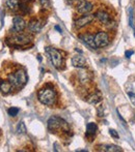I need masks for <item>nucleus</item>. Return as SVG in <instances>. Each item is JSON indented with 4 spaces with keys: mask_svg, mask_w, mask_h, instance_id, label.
Masks as SVG:
<instances>
[{
    "mask_svg": "<svg viewBox=\"0 0 135 152\" xmlns=\"http://www.w3.org/2000/svg\"><path fill=\"white\" fill-rule=\"evenodd\" d=\"M128 96H129L132 104H134L135 106V93H133V92H128Z\"/></svg>",
    "mask_w": 135,
    "mask_h": 152,
    "instance_id": "obj_25",
    "label": "nucleus"
},
{
    "mask_svg": "<svg viewBox=\"0 0 135 152\" xmlns=\"http://www.w3.org/2000/svg\"><path fill=\"white\" fill-rule=\"evenodd\" d=\"M109 134H110V136L112 137V138H114V139H119L120 138L119 132H117L115 129H112V128H110V129H109Z\"/></svg>",
    "mask_w": 135,
    "mask_h": 152,
    "instance_id": "obj_23",
    "label": "nucleus"
},
{
    "mask_svg": "<svg viewBox=\"0 0 135 152\" xmlns=\"http://www.w3.org/2000/svg\"><path fill=\"white\" fill-rule=\"evenodd\" d=\"M42 23L40 22L38 20H31L30 22L28 23V29L30 32H32V33H38L41 30H42Z\"/></svg>",
    "mask_w": 135,
    "mask_h": 152,
    "instance_id": "obj_13",
    "label": "nucleus"
},
{
    "mask_svg": "<svg viewBox=\"0 0 135 152\" xmlns=\"http://www.w3.org/2000/svg\"><path fill=\"white\" fill-rule=\"evenodd\" d=\"M46 53L48 54L53 66L58 70L63 69L65 61H63V55H61V53L59 52L58 50H56L55 48H52V47H47Z\"/></svg>",
    "mask_w": 135,
    "mask_h": 152,
    "instance_id": "obj_4",
    "label": "nucleus"
},
{
    "mask_svg": "<svg viewBox=\"0 0 135 152\" xmlns=\"http://www.w3.org/2000/svg\"><path fill=\"white\" fill-rule=\"evenodd\" d=\"M7 113H8V115H10V116L15 117V116H17V115H18L19 109H18V108H16V107H12V108L8 109Z\"/></svg>",
    "mask_w": 135,
    "mask_h": 152,
    "instance_id": "obj_21",
    "label": "nucleus"
},
{
    "mask_svg": "<svg viewBox=\"0 0 135 152\" xmlns=\"http://www.w3.org/2000/svg\"><path fill=\"white\" fill-rule=\"evenodd\" d=\"M95 17L98 19V20L100 21V22L103 23L104 25H108L109 23L111 22V17H110V15H109L107 12H105V10H98V12H96Z\"/></svg>",
    "mask_w": 135,
    "mask_h": 152,
    "instance_id": "obj_11",
    "label": "nucleus"
},
{
    "mask_svg": "<svg viewBox=\"0 0 135 152\" xmlns=\"http://www.w3.org/2000/svg\"><path fill=\"white\" fill-rule=\"evenodd\" d=\"M47 126H48V129L50 132H68L70 130V127H69V124L66 120H63V118L57 116H53L51 117L50 119L47 122Z\"/></svg>",
    "mask_w": 135,
    "mask_h": 152,
    "instance_id": "obj_3",
    "label": "nucleus"
},
{
    "mask_svg": "<svg viewBox=\"0 0 135 152\" xmlns=\"http://www.w3.org/2000/svg\"><path fill=\"white\" fill-rule=\"evenodd\" d=\"M133 54H134V52H133V51H126V53H125V56L127 57V58H130V57H131Z\"/></svg>",
    "mask_w": 135,
    "mask_h": 152,
    "instance_id": "obj_26",
    "label": "nucleus"
},
{
    "mask_svg": "<svg viewBox=\"0 0 135 152\" xmlns=\"http://www.w3.org/2000/svg\"><path fill=\"white\" fill-rule=\"evenodd\" d=\"M99 150L101 151H105V152H122L123 151V149L121 148V147L117 146V145H109V144H105V145H101V146H99Z\"/></svg>",
    "mask_w": 135,
    "mask_h": 152,
    "instance_id": "obj_15",
    "label": "nucleus"
},
{
    "mask_svg": "<svg viewBox=\"0 0 135 152\" xmlns=\"http://www.w3.org/2000/svg\"><path fill=\"white\" fill-rule=\"evenodd\" d=\"M101 100H102V94L100 93L99 91L93 92V93L89 94V95L86 97V102L91 104H98V102H100Z\"/></svg>",
    "mask_w": 135,
    "mask_h": 152,
    "instance_id": "obj_14",
    "label": "nucleus"
},
{
    "mask_svg": "<svg viewBox=\"0 0 135 152\" xmlns=\"http://www.w3.org/2000/svg\"><path fill=\"white\" fill-rule=\"evenodd\" d=\"M38 98L42 104L48 107H52L56 104L57 93L52 87L46 86L41 88L38 92Z\"/></svg>",
    "mask_w": 135,
    "mask_h": 152,
    "instance_id": "obj_1",
    "label": "nucleus"
},
{
    "mask_svg": "<svg viewBox=\"0 0 135 152\" xmlns=\"http://www.w3.org/2000/svg\"><path fill=\"white\" fill-rule=\"evenodd\" d=\"M79 39L89 49L91 50H96L97 46L95 42V35L91 33H83L81 35H79Z\"/></svg>",
    "mask_w": 135,
    "mask_h": 152,
    "instance_id": "obj_6",
    "label": "nucleus"
},
{
    "mask_svg": "<svg viewBox=\"0 0 135 152\" xmlns=\"http://www.w3.org/2000/svg\"><path fill=\"white\" fill-rule=\"evenodd\" d=\"M80 1L81 0H66V2H67L69 5H72V6H76Z\"/></svg>",
    "mask_w": 135,
    "mask_h": 152,
    "instance_id": "obj_24",
    "label": "nucleus"
},
{
    "mask_svg": "<svg viewBox=\"0 0 135 152\" xmlns=\"http://www.w3.org/2000/svg\"><path fill=\"white\" fill-rule=\"evenodd\" d=\"M6 6H7L10 10H17L20 6V2L19 0H6Z\"/></svg>",
    "mask_w": 135,
    "mask_h": 152,
    "instance_id": "obj_18",
    "label": "nucleus"
},
{
    "mask_svg": "<svg viewBox=\"0 0 135 152\" xmlns=\"http://www.w3.org/2000/svg\"><path fill=\"white\" fill-rule=\"evenodd\" d=\"M26 28V22L22 17H15L14 20H13V29L18 33L23 32Z\"/></svg>",
    "mask_w": 135,
    "mask_h": 152,
    "instance_id": "obj_9",
    "label": "nucleus"
},
{
    "mask_svg": "<svg viewBox=\"0 0 135 152\" xmlns=\"http://www.w3.org/2000/svg\"><path fill=\"white\" fill-rule=\"evenodd\" d=\"M23 1H25V2H26V1H31V0H23Z\"/></svg>",
    "mask_w": 135,
    "mask_h": 152,
    "instance_id": "obj_28",
    "label": "nucleus"
},
{
    "mask_svg": "<svg viewBox=\"0 0 135 152\" xmlns=\"http://www.w3.org/2000/svg\"><path fill=\"white\" fill-rule=\"evenodd\" d=\"M97 130H98L97 124L94 123V122H89V123H87V125H86V137L87 138H89V137H94Z\"/></svg>",
    "mask_w": 135,
    "mask_h": 152,
    "instance_id": "obj_17",
    "label": "nucleus"
},
{
    "mask_svg": "<svg viewBox=\"0 0 135 152\" xmlns=\"http://www.w3.org/2000/svg\"><path fill=\"white\" fill-rule=\"evenodd\" d=\"M41 3V5L45 8H49L50 7V0H38Z\"/></svg>",
    "mask_w": 135,
    "mask_h": 152,
    "instance_id": "obj_22",
    "label": "nucleus"
},
{
    "mask_svg": "<svg viewBox=\"0 0 135 152\" xmlns=\"http://www.w3.org/2000/svg\"><path fill=\"white\" fill-rule=\"evenodd\" d=\"M86 64V60L82 55H76V56L72 57V65L77 68H83L85 67Z\"/></svg>",
    "mask_w": 135,
    "mask_h": 152,
    "instance_id": "obj_12",
    "label": "nucleus"
},
{
    "mask_svg": "<svg viewBox=\"0 0 135 152\" xmlns=\"http://www.w3.org/2000/svg\"><path fill=\"white\" fill-rule=\"evenodd\" d=\"M0 82H1V81H0Z\"/></svg>",
    "mask_w": 135,
    "mask_h": 152,
    "instance_id": "obj_29",
    "label": "nucleus"
},
{
    "mask_svg": "<svg viewBox=\"0 0 135 152\" xmlns=\"http://www.w3.org/2000/svg\"><path fill=\"white\" fill-rule=\"evenodd\" d=\"M8 82L13 85V87L16 89H21L25 86L27 83V74L25 69L19 68L13 74H10L7 76Z\"/></svg>",
    "mask_w": 135,
    "mask_h": 152,
    "instance_id": "obj_2",
    "label": "nucleus"
},
{
    "mask_svg": "<svg viewBox=\"0 0 135 152\" xmlns=\"http://www.w3.org/2000/svg\"><path fill=\"white\" fill-rule=\"evenodd\" d=\"M26 126H25V123L23 121H21L20 123L18 124V127H17V132L19 134H23L26 132Z\"/></svg>",
    "mask_w": 135,
    "mask_h": 152,
    "instance_id": "obj_20",
    "label": "nucleus"
},
{
    "mask_svg": "<svg viewBox=\"0 0 135 152\" xmlns=\"http://www.w3.org/2000/svg\"><path fill=\"white\" fill-rule=\"evenodd\" d=\"M29 42H30V38L27 35H21V34H19V35H15L13 37H10V44L16 45L17 47L27 45Z\"/></svg>",
    "mask_w": 135,
    "mask_h": 152,
    "instance_id": "obj_10",
    "label": "nucleus"
},
{
    "mask_svg": "<svg viewBox=\"0 0 135 152\" xmlns=\"http://www.w3.org/2000/svg\"><path fill=\"white\" fill-rule=\"evenodd\" d=\"M96 17L94 15H91V14H85L84 16H81L79 19H77L75 21V27L77 29H80V28H83L84 26L86 25L91 24L94 20H95Z\"/></svg>",
    "mask_w": 135,
    "mask_h": 152,
    "instance_id": "obj_7",
    "label": "nucleus"
},
{
    "mask_svg": "<svg viewBox=\"0 0 135 152\" xmlns=\"http://www.w3.org/2000/svg\"><path fill=\"white\" fill-rule=\"evenodd\" d=\"M75 7H76L77 12L85 15V14H89V12H91V10H93L94 4L91 3V2L87 1V0H81Z\"/></svg>",
    "mask_w": 135,
    "mask_h": 152,
    "instance_id": "obj_8",
    "label": "nucleus"
},
{
    "mask_svg": "<svg viewBox=\"0 0 135 152\" xmlns=\"http://www.w3.org/2000/svg\"><path fill=\"white\" fill-rule=\"evenodd\" d=\"M13 88H14V87H13V85L10 84L8 81L7 82H6V81H1V82H0V91L3 94H8L12 91Z\"/></svg>",
    "mask_w": 135,
    "mask_h": 152,
    "instance_id": "obj_16",
    "label": "nucleus"
},
{
    "mask_svg": "<svg viewBox=\"0 0 135 152\" xmlns=\"http://www.w3.org/2000/svg\"><path fill=\"white\" fill-rule=\"evenodd\" d=\"M128 19H129V25L132 29L135 31V27H134V12H133V8L130 6L129 10H128ZM134 35H135V32H134Z\"/></svg>",
    "mask_w": 135,
    "mask_h": 152,
    "instance_id": "obj_19",
    "label": "nucleus"
},
{
    "mask_svg": "<svg viewBox=\"0 0 135 152\" xmlns=\"http://www.w3.org/2000/svg\"><path fill=\"white\" fill-rule=\"evenodd\" d=\"M55 29H56L57 31L61 32V29H60V27H59V26H55Z\"/></svg>",
    "mask_w": 135,
    "mask_h": 152,
    "instance_id": "obj_27",
    "label": "nucleus"
},
{
    "mask_svg": "<svg viewBox=\"0 0 135 152\" xmlns=\"http://www.w3.org/2000/svg\"><path fill=\"white\" fill-rule=\"evenodd\" d=\"M95 42L97 48H105L109 45V35L105 31H99L95 34Z\"/></svg>",
    "mask_w": 135,
    "mask_h": 152,
    "instance_id": "obj_5",
    "label": "nucleus"
}]
</instances>
